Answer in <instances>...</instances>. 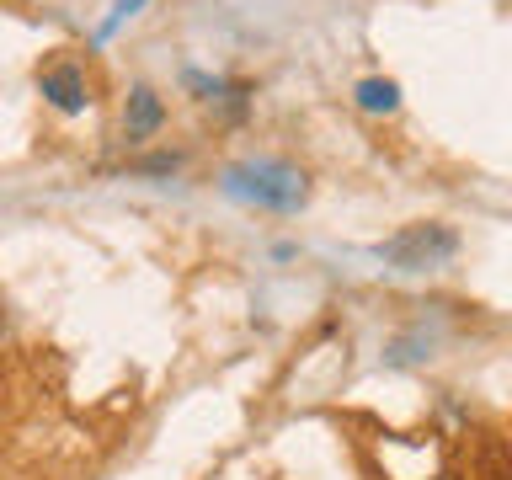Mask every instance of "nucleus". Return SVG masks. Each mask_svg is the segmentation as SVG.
I'll return each mask as SVG.
<instances>
[{
	"label": "nucleus",
	"instance_id": "6",
	"mask_svg": "<svg viewBox=\"0 0 512 480\" xmlns=\"http://www.w3.org/2000/svg\"><path fill=\"white\" fill-rule=\"evenodd\" d=\"M443 480H448V475H443Z\"/></svg>",
	"mask_w": 512,
	"mask_h": 480
},
{
	"label": "nucleus",
	"instance_id": "4",
	"mask_svg": "<svg viewBox=\"0 0 512 480\" xmlns=\"http://www.w3.org/2000/svg\"><path fill=\"white\" fill-rule=\"evenodd\" d=\"M160 118H166V107H160V96H155L150 86H134V96H128V118H123L128 139H150L155 128H160Z\"/></svg>",
	"mask_w": 512,
	"mask_h": 480
},
{
	"label": "nucleus",
	"instance_id": "1",
	"mask_svg": "<svg viewBox=\"0 0 512 480\" xmlns=\"http://www.w3.org/2000/svg\"><path fill=\"white\" fill-rule=\"evenodd\" d=\"M224 192L251 198L262 208H299L304 203V176L294 166H278V160H251V166L224 171Z\"/></svg>",
	"mask_w": 512,
	"mask_h": 480
},
{
	"label": "nucleus",
	"instance_id": "2",
	"mask_svg": "<svg viewBox=\"0 0 512 480\" xmlns=\"http://www.w3.org/2000/svg\"><path fill=\"white\" fill-rule=\"evenodd\" d=\"M454 251H459V240H454V230H443V224H411V230H400L395 240H384V256L406 272L438 267Z\"/></svg>",
	"mask_w": 512,
	"mask_h": 480
},
{
	"label": "nucleus",
	"instance_id": "3",
	"mask_svg": "<svg viewBox=\"0 0 512 480\" xmlns=\"http://www.w3.org/2000/svg\"><path fill=\"white\" fill-rule=\"evenodd\" d=\"M38 86H43V96H48L59 112H80V107L91 102V96H86V75H80L75 64H54V70H43Z\"/></svg>",
	"mask_w": 512,
	"mask_h": 480
},
{
	"label": "nucleus",
	"instance_id": "5",
	"mask_svg": "<svg viewBox=\"0 0 512 480\" xmlns=\"http://www.w3.org/2000/svg\"><path fill=\"white\" fill-rule=\"evenodd\" d=\"M358 102H363L368 112H395V107H400V86H395V80H363V86H358Z\"/></svg>",
	"mask_w": 512,
	"mask_h": 480
}]
</instances>
